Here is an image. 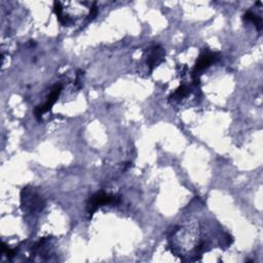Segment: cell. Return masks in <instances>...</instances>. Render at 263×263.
<instances>
[{"label":"cell","mask_w":263,"mask_h":263,"mask_svg":"<svg viewBox=\"0 0 263 263\" xmlns=\"http://www.w3.org/2000/svg\"><path fill=\"white\" fill-rule=\"evenodd\" d=\"M22 207L24 211L34 213L36 211H41L44 207L43 199L32 189L24 188L22 191Z\"/></svg>","instance_id":"obj_1"},{"label":"cell","mask_w":263,"mask_h":263,"mask_svg":"<svg viewBox=\"0 0 263 263\" xmlns=\"http://www.w3.org/2000/svg\"><path fill=\"white\" fill-rule=\"evenodd\" d=\"M118 200L119 198L115 195L105 193L103 191L97 192L89 198V202L88 204V213L91 216L103 205L114 204V203H117Z\"/></svg>","instance_id":"obj_2"},{"label":"cell","mask_w":263,"mask_h":263,"mask_svg":"<svg viewBox=\"0 0 263 263\" xmlns=\"http://www.w3.org/2000/svg\"><path fill=\"white\" fill-rule=\"evenodd\" d=\"M61 91H62V86L60 84L56 85L53 88V89L50 92L48 99H46V101H45V103L36 107L35 116L37 118H40L41 115H43L45 112H48V111H50L52 109V107L56 103V101L58 100V98H59V96L61 94Z\"/></svg>","instance_id":"obj_3"},{"label":"cell","mask_w":263,"mask_h":263,"mask_svg":"<svg viewBox=\"0 0 263 263\" xmlns=\"http://www.w3.org/2000/svg\"><path fill=\"white\" fill-rule=\"evenodd\" d=\"M165 50L161 45H154L151 49H149L148 56H147V65L150 71L153 70L154 67H157L165 58Z\"/></svg>","instance_id":"obj_4"},{"label":"cell","mask_w":263,"mask_h":263,"mask_svg":"<svg viewBox=\"0 0 263 263\" xmlns=\"http://www.w3.org/2000/svg\"><path fill=\"white\" fill-rule=\"evenodd\" d=\"M218 58H217V54H216V53L206 52V53L202 54V55H200V57L198 58V60L196 62V64L194 66L193 74H196V73H198L200 71H203V70L207 69Z\"/></svg>","instance_id":"obj_5"},{"label":"cell","mask_w":263,"mask_h":263,"mask_svg":"<svg viewBox=\"0 0 263 263\" xmlns=\"http://www.w3.org/2000/svg\"><path fill=\"white\" fill-rule=\"evenodd\" d=\"M244 20L247 21V22L253 23L256 26L258 31H260L262 29V19H261V17H259L258 14L254 13V12H252L250 10H248L244 14Z\"/></svg>","instance_id":"obj_6"},{"label":"cell","mask_w":263,"mask_h":263,"mask_svg":"<svg viewBox=\"0 0 263 263\" xmlns=\"http://www.w3.org/2000/svg\"><path fill=\"white\" fill-rule=\"evenodd\" d=\"M189 94V88L186 86H181L179 88L176 89V91L172 95V98L174 100H181L186 97Z\"/></svg>","instance_id":"obj_7"},{"label":"cell","mask_w":263,"mask_h":263,"mask_svg":"<svg viewBox=\"0 0 263 263\" xmlns=\"http://www.w3.org/2000/svg\"><path fill=\"white\" fill-rule=\"evenodd\" d=\"M97 13H98V7H97V5H96V3H94V4H92V6L90 7V10H89V20L91 21L92 19H95L96 18V15H97Z\"/></svg>","instance_id":"obj_8"}]
</instances>
